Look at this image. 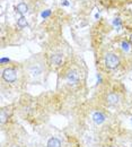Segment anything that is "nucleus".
Segmentation results:
<instances>
[{
  "label": "nucleus",
  "mask_w": 132,
  "mask_h": 147,
  "mask_svg": "<svg viewBox=\"0 0 132 147\" xmlns=\"http://www.w3.org/2000/svg\"><path fill=\"white\" fill-rule=\"evenodd\" d=\"M121 45H122V49L124 50V51H129V50H130V47H129V43H128V42H125V41H123Z\"/></svg>",
  "instance_id": "nucleus-12"
},
{
  "label": "nucleus",
  "mask_w": 132,
  "mask_h": 147,
  "mask_svg": "<svg viewBox=\"0 0 132 147\" xmlns=\"http://www.w3.org/2000/svg\"><path fill=\"white\" fill-rule=\"evenodd\" d=\"M0 118H1V123H5V122L8 120V118H9V114L6 112V109H2V110H1Z\"/></svg>",
  "instance_id": "nucleus-10"
},
{
  "label": "nucleus",
  "mask_w": 132,
  "mask_h": 147,
  "mask_svg": "<svg viewBox=\"0 0 132 147\" xmlns=\"http://www.w3.org/2000/svg\"><path fill=\"white\" fill-rule=\"evenodd\" d=\"M2 78L7 83H14L17 79V73L14 68H6L2 71Z\"/></svg>",
  "instance_id": "nucleus-2"
},
{
  "label": "nucleus",
  "mask_w": 132,
  "mask_h": 147,
  "mask_svg": "<svg viewBox=\"0 0 132 147\" xmlns=\"http://www.w3.org/2000/svg\"><path fill=\"white\" fill-rule=\"evenodd\" d=\"M11 147H19V146H17V145H14V146H11Z\"/></svg>",
  "instance_id": "nucleus-17"
},
{
  "label": "nucleus",
  "mask_w": 132,
  "mask_h": 147,
  "mask_svg": "<svg viewBox=\"0 0 132 147\" xmlns=\"http://www.w3.org/2000/svg\"><path fill=\"white\" fill-rule=\"evenodd\" d=\"M66 78H67L68 84H70V85H76V84H78V82H79V74H78L76 70H70V71L67 74Z\"/></svg>",
  "instance_id": "nucleus-3"
},
{
  "label": "nucleus",
  "mask_w": 132,
  "mask_h": 147,
  "mask_svg": "<svg viewBox=\"0 0 132 147\" xmlns=\"http://www.w3.org/2000/svg\"><path fill=\"white\" fill-rule=\"evenodd\" d=\"M50 14H51V11L50 10H46V11H44V13H42V17H47V16H50Z\"/></svg>",
  "instance_id": "nucleus-13"
},
{
  "label": "nucleus",
  "mask_w": 132,
  "mask_h": 147,
  "mask_svg": "<svg viewBox=\"0 0 132 147\" xmlns=\"http://www.w3.org/2000/svg\"><path fill=\"white\" fill-rule=\"evenodd\" d=\"M120 63V60H119V57L114 53H107L105 55V65L107 68L110 69H115Z\"/></svg>",
  "instance_id": "nucleus-1"
},
{
  "label": "nucleus",
  "mask_w": 132,
  "mask_h": 147,
  "mask_svg": "<svg viewBox=\"0 0 132 147\" xmlns=\"http://www.w3.org/2000/svg\"><path fill=\"white\" fill-rule=\"evenodd\" d=\"M93 121L96 123V125H102L104 121H105V119H106V117H105V114L103 113V112H100V111H97V112H94L93 113Z\"/></svg>",
  "instance_id": "nucleus-4"
},
{
  "label": "nucleus",
  "mask_w": 132,
  "mask_h": 147,
  "mask_svg": "<svg viewBox=\"0 0 132 147\" xmlns=\"http://www.w3.org/2000/svg\"><path fill=\"white\" fill-rule=\"evenodd\" d=\"M16 10H17V13H19L20 15H24V14H26V13H27L28 7H27V5H26V3L22 2V3H19V5L16 7Z\"/></svg>",
  "instance_id": "nucleus-9"
},
{
  "label": "nucleus",
  "mask_w": 132,
  "mask_h": 147,
  "mask_svg": "<svg viewBox=\"0 0 132 147\" xmlns=\"http://www.w3.org/2000/svg\"><path fill=\"white\" fill-rule=\"evenodd\" d=\"M114 25H116L118 27H120V26H121V22H120V19H119V18H116V19L114 20Z\"/></svg>",
  "instance_id": "nucleus-14"
},
{
  "label": "nucleus",
  "mask_w": 132,
  "mask_h": 147,
  "mask_svg": "<svg viewBox=\"0 0 132 147\" xmlns=\"http://www.w3.org/2000/svg\"><path fill=\"white\" fill-rule=\"evenodd\" d=\"M63 62V54L62 53H55L51 57V63L55 67L60 66Z\"/></svg>",
  "instance_id": "nucleus-5"
},
{
  "label": "nucleus",
  "mask_w": 132,
  "mask_h": 147,
  "mask_svg": "<svg viewBox=\"0 0 132 147\" xmlns=\"http://www.w3.org/2000/svg\"><path fill=\"white\" fill-rule=\"evenodd\" d=\"M18 26H19V27H25V26H27V20H26V18H25L24 16H22V17L18 19Z\"/></svg>",
  "instance_id": "nucleus-11"
},
{
  "label": "nucleus",
  "mask_w": 132,
  "mask_h": 147,
  "mask_svg": "<svg viewBox=\"0 0 132 147\" xmlns=\"http://www.w3.org/2000/svg\"><path fill=\"white\" fill-rule=\"evenodd\" d=\"M9 61V59H6V58H2L1 59V63H3V62H8Z\"/></svg>",
  "instance_id": "nucleus-15"
},
{
  "label": "nucleus",
  "mask_w": 132,
  "mask_h": 147,
  "mask_svg": "<svg viewBox=\"0 0 132 147\" xmlns=\"http://www.w3.org/2000/svg\"><path fill=\"white\" fill-rule=\"evenodd\" d=\"M111 147H113V146H111Z\"/></svg>",
  "instance_id": "nucleus-19"
},
{
  "label": "nucleus",
  "mask_w": 132,
  "mask_h": 147,
  "mask_svg": "<svg viewBox=\"0 0 132 147\" xmlns=\"http://www.w3.org/2000/svg\"><path fill=\"white\" fill-rule=\"evenodd\" d=\"M46 147H61V142L55 138V137H52L47 140V144H46Z\"/></svg>",
  "instance_id": "nucleus-8"
},
{
  "label": "nucleus",
  "mask_w": 132,
  "mask_h": 147,
  "mask_svg": "<svg viewBox=\"0 0 132 147\" xmlns=\"http://www.w3.org/2000/svg\"><path fill=\"white\" fill-rule=\"evenodd\" d=\"M130 42L132 43V34H131V36H130Z\"/></svg>",
  "instance_id": "nucleus-16"
},
{
  "label": "nucleus",
  "mask_w": 132,
  "mask_h": 147,
  "mask_svg": "<svg viewBox=\"0 0 132 147\" xmlns=\"http://www.w3.org/2000/svg\"><path fill=\"white\" fill-rule=\"evenodd\" d=\"M131 123H132V118H131Z\"/></svg>",
  "instance_id": "nucleus-18"
},
{
  "label": "nucleus",
  "mask_w": 132,
  "mask_h": 147,
  "mask_svg": "<svg viewBox=\"0 0 132 147\" xmlns=\"http://www.w3.org/2000/svg\"><path fill=\"white\" fill-rule=\"evenodd\" d=\"M106 101H107V103H108L110 105H116V104L119 103V101H120V98H119V95H118V94H115V93H111V94H108V95H107Z\"/></svg>",
  "instance_id": "nucleus-6"
},
{
  "label": "nucleus",
  "mask_w": 132,
  "mask_h": 147,
  "mask_svg": "<svg viewBox=\"0 0 132 147\" xmlns=\"http://www.w3.org/2000/svg\"><path fill=\"white\" fill-rule=\"evenodd\" d=\"M30 73L32 74V76H39L42 74V67L40 65H33L30 68Z\"/></svg>",
  "instance_id": "nucleus-7"
}]
</instances>
